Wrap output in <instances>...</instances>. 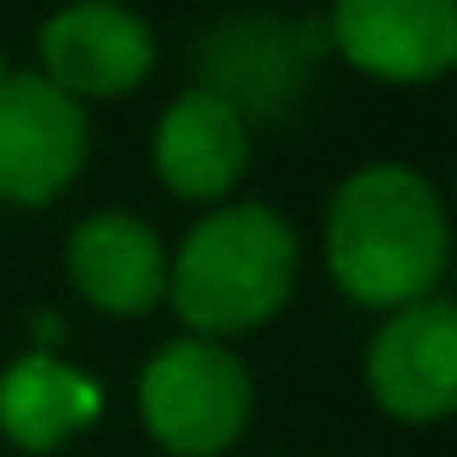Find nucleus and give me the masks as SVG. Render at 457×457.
<instances>
[{"mask_svg": "<svg viewBox=\"0 0 457 457\" xmlns=\"http://www.w3.org/2000/svg\"><path fill=\"white\" fill-rule=\"evenodd\" d=\"M259 409V382L232 345L172 334L135 371V420L162 457H232Z\"/></svg>", "mask_w": 457, "mask_h": 457, "instance_id": "3", "label": "nucleus"}, {"mask_svg": "<svg viewBox=\"0 0 457 457\" xmlns=\"http://www.w3.org/2000/svg\"><path fill=\"white\" fill-rule=\"evenodd\" d=\"M103 420V382L54 355L22 350L0 366V441L22 457H54Z\"/></svg>", "mask_w": 457, "mask_h": 457, "instance_id": "11", "label": "nucleus"}, {"mask_svg": "<svg viewBox=\"0 0 457 457\" xmlns=\"http://www.w3.org/2000/svg\"><path fill=\"white\" fill-rule=\"evenodd\" d=\"M44 71L65 97H124L156 65L151 28L119 0H76L38 33Z\"/></svg>", "mask_w": 457, "mask_h": 457, "instance_id": "8", "label": "nucleus"}, {"mask_svg": "<svg viewBox=\"0 0 457 457\" xmlns=\"http://www.w3.org/2000/svg\"><path fill=\"white\" fill-rule=\"evenodd\" d=\"M87 113L49 76L17 71L0 81V204L44 210L87 167Z\"/></svg>", "mask_w": 457, "mask_h": 457, "instance_id": "5", "label": "nucleus"}, {"mask_svg": "<svg viewBox=\"0 0 457 457\" xmlns=\"http://www.w3.org/2000/svg\"><path fill=\"white\" fill-rule=\"evenodd\" d=\"M6 76H12V71H6V60H0V81H6Z\"/></svg>", "mask_w": 457, "mask_h": 457, "instance_id": "12", "label": "nucleus"}, {"mask_svg": "<svg viewBox=\"0 0 457 457\" xmlns=\"http://www.w3.org/2000/svg\"><path fill=\"white\" fill-rule=\"evenodd\" d=\"M366 398L393 425H441L457 414V307L425 296L414 307L382 312L361 350Z\"/></svg>", "mask_w": 457, "mask_h": 457, "instance_id": "4", "label": "nucleus"}, {"mask_svg": "<svg viewBox=\"0 0 457 457\" xmlns=\"http://www.w3.org/2000/svg\"><path fill=\"white\" fill-rule=\"evenodd\" d=\"M302 280L296 226L264 199L210 204L167 253V307L183 334L232 345L270 328Z\"/></svg>", "mask_w": 457, "mask_h": 457, "instance_id": "2", "label": "nucleus"}, {"mask_svg": "<svg viewBox=\"0 0 457 457\" xmlns=\"http://www.w3.org/2000/svg\"><path fill=\"white\" fill-rule=\"evenodd\" d=\"M323 259L339 296L377 318L441 296L452 226L436 183L403 162L350 172L323 215Z\"/></svg>", "mask_w": 457, "mask_h": 457, "instance_id": "1", "label": "nucleus"}, {"mask_svg": "<svg viewBox=\"0 0 457 457\" xmlns=\"http://www.w3.org/2000/svg\"><path fill=\"white\" fill-rule=\"evenodd\" d=\"M71 291L103 318H151L167 307V243L135 210H92L65 237Z\"/></svg>", "mask_w": 457, "mask_h": 457, "instance_id": "7", "label": "nucleus"}, {"mask_svg": "<svg viewBox=\"0 0 457 457\" xmlns=\"http://www.w3.org/2000/svg\"><path fill=\"white\" fill-rule=\"evenodd\" d=\"M312 54H318V33H307V22L243 17L204 38L199 65H204V87L226 97L243 119H280L296 108Z\"/></svg>", "mask_w": 457, "mask_h": 457, "instance_id": "9", "label": "nucleus"}, {"mask_svg": "<svg viewBox=\"0 0 457 457\" xmlns=\"http://www.w3.org/2000/svg\"><path fill=\"white\" fill-rule=\"evenodd\" d=\"M248 156H253L248 119L210 87H188L183 97H172L151 135V167L162 188L188 204H220L243 183Z\"/></svg>", "mask_w": 457, "mask_h": 457, "instance_id": "10", "label": "nucleus"}, {"mask_svg": "<svg viewBox=\"0 0 457 457\" xmlns=\"http://www.w3.org/2000/svg\"><path fill=\"white\" fill-rule=\"evenodd\" d=\"M328 38L361 76L420 87L457 65V0H334Z\"/></svg>", "mask_w": 457, "mask_h": 457, "instance_id": "6", "label": "nucleus"}]
</instances>
